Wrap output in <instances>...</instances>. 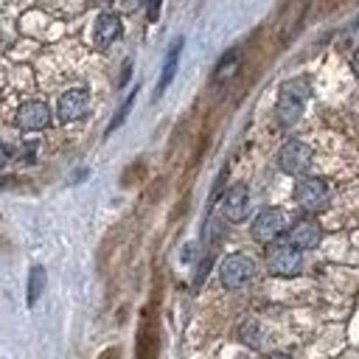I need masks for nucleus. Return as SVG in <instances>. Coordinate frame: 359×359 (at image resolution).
I'll use <instances>...</instances> for the list:
<instances>
[{
    "instance_id": "dca6fc26",
    "label": "nucleus",
    "mask_w": 359,
    "mask_h": 359,
    "mask_svg": "<svg viewBox=\"0 0 359 359\" xmlns=\"http://www.w3.org/2000/svg\"><path fill=\"white\" fill-rule=\"evenodd\" d=\"M143 177H146V160L137 157V160H132V163L123 168V174H121V185H123V188H132V185H137Z\"/></svg>"
},
{
    "instance_id": "2eb2a0df",
    "label": "nucleus",
    "mask_w": 359,
    "mask_h": 359,
    "mask_svg": "<svg viewBox=\"0 0 359 359\" xmlns=\"http://www.w3.org/2000/svg\"><path fill=\"white\" fill-rule=\"evenodd\" d=\"M45 283H48V272H45V266H31V272H28V306H34L36 300H39V294L45 292Z\"/></svg>"
},
{
    "instance_id": "9d476101",
    "label": "nucleus",
    "mask_w": 359,
    "mask_h": 359,
    "mask_svg": "<svg viewBox=\"0 0 359 359\" xmlns=\"http://www.w3.org/2000/svg\"><path fill=\"white\" fill-rule=\"evenodd\" d=\"M14 121H17V126H20L22 132H39V129H45V126L50 123V109H48V104H42V101H25V104L17 109Z\"/></svg>"
},
{
    "instance_id": "393cba45",
    "label": "nucleus",
    "mask_w": 359,
    "mask_h": 359,
    "mask_svg": "<svg viewBox=\"0 0 359 359\" xmlns=\"http://www.w3.org/2000/svg\"><path fill=\"white\" fill-rule=\"evenodd\" d=\"M0 244H3V238H0Z\"/></svg>"
},
{
    "instance_id": "4be33fe9",
    "label": "nucleus",
    "mask_w": 359,
    "mask_h": 359,
    "mask_svg": "<svg viewBox=\"0 0 359 359\" xmlns=\"http://www.w3.org/2000/svg\"><path fill=\"white\" fill-rule=\"evenodd\" d=\"M351 67H353V73H356V76H359V50H356V53H353V59H351Z\"/></svg>"
},
{
    "instance_id": "b1692460",
    "label": "nucleus",
    "mask_w": 359,
    "mask_h": 359,
    "mask_svg": "<svg viewBox=\"0 0 359 359\" xmlns=\"http://www.w3.org/2000/svg\"><path fill=\"white\" fill-rule=\"evenodd\" d=\"M6 157H8V154H6V149H3V143H0V165L6 163Z\"/></svg>"
},
{
    "instance_id": "f3484780",
    "label": "nucleus",
    "mask_w": 359,
    "mask_h": 359,
    "mask_svg": "<svg viewBox=\"0 0 359 359\" xmlns=\"http://www.w3.org/2000/svg\"><path fill=\"white\" fill-rule=\"evenodd\" d=\"M258 334H261V328H258V323L255 320H244L241 323V328H238V337H241V342H247V345H258L261 339H258Z\"/></svg>"
},
{
    "instance_id": "f8f14e48",
    "label": "nucleus",
    "mask_w": 359,
    "mask_h": 359,
    "mask_svg": "<svg viewBox=\"0 0 359 359\" xmlns=\"http://www.w3.org/2000/svg\"><path fill=\"white\" fill-rule=\"evenodd\" d=\"M320 238H323V230L311 219H300L289 227V244L294 250H314L320 244Z\"/></svg>"
},
{
    "instance_id": "423d86ee",
    "label": "nucleus",
    "mask_w": 359,
    "mask_h": 359,
    "mask_svg": "<svg viewBox=\"0 0 359 359\" xmlns=\"http://www.w3.org/2000/svg\"><path fill=\"white\" fill-rule=\"evenodd\" d=\"M252 272H255L252 258H247V255H241V252H233V255H227V258L222 261V266H219V280H222L224 289H241V286L252 278Z\"/></svg>"
},
{
    "instance_id": "6ab92c4d",
    "label": "nucleus",
    "mask_w": 359,
    "mask_h": 359,
    "mask_svg": "<svg viewBox=\"0 0 359 359\" xmlns=\"http://www.w3.org/2000/svg\"><path fill=\"white\" fill-rule=\"evenodd\" d=\"M208 269H210V255L199 261V266H196V275H194V289H199V286H202V280H205Z\"/></svg>"
},
{
    "instance_id": "f257e3e1",
    "label": "nucleus",
    "mask_w": 359,
    "mask_h": 359,
    "mask_svg": "<svg viewBox=\"0 0 359 359\" xmlns=\"http://www.w3.org/2000/svg\"><path fill=\"white\" fill-rule=\"evenodd\" d=\"M157 297L160 289L154 286L151 303L143 306L140 323H137V339H135V359H160V320H157Z\"/></svg>"
},
{
    "instance_id": "f03ea898",
    "label": "nucleus",
    "mask_w": 359,
    "mask_h": 359,
    "mask_svg": "<svg viewBox=\"0 0 359 359\" xmlns=\"http://www.w3.org/2000/svg\"><path fill=\"white\" fill-rule=\"evenodd\" d=\"M309 98V84L306 79H289L280 84L278 104H275V118L280 126H294L297 118L303 115V104Z\"/></svg>"
},
{
    "instance_id": "1a4fd4ad",
    "label": "nucleus",
    "mask_w": 359,
    "mask_h": 359,
    "mask_svg": "<svg viewBox=\"0 0 359 359\" xmlns=\"http://www.w3.org/2000/svg\"><path fill=\"white\" fill-rule=\"evenodd\" d=\"M241 53H244V48H230V50L222 53V59L216 62L213 76H210V87H213V90L230 87V81H233V79L238 76V70H241Z\"/></svg>"
},
{
    "instance_id": "4468645a",
    "label": "nucleus",
    "mask_w": 359,
    "mask_h": 359,
    "mask_svg": "<svg viewBox=\"0 0 359 359\" xmlns=\"http://www.w3.org/2000/svg\"><path fill=\"white\" fill-rule=\"evenodd\" d=\"M180 53H182V36H177V39L171 42L168 53H165L163 73H160V79H157V95H163L165 87L171 84V79H174V73H177V65H180Z\"/></svg>"
},
{
    "instance_id": "6e6552de",
    "label": "nucleus",
    "mask_w": 359,
    "mask_h": 359,
    "mask_svg": "<svg viewBox=\"0 0 359 359\" xmlns=\"http://www.w3.org/2000/svg\"><path fill=\"white\" fill-rule=\"evenodd\" d=\"M56 112H59V121H65V123L84 118V115L90 112V93H87L84 87H73V90L62 93Z\"/></svg>"
},
{
    "instance_id": "39448f33",
    "label": "nucleus",
    "mask_w": 359,
    "mask_h": 359,
    "mask_svg": "<svg viewBox=\"0 0 359 359\" xmlns=\"http://www.w3.org/2000/svg\"><path fill=\"white\" fill-rule=\"evenodd\" d=\"M266 269L278 278H292L303 269V258L300 250H294L292 244H275L266 252Z\"/></svg>"
},
{
    "instance_id": "5701e85b",
    "label": "nucleus",
    "mask_w": 359,
    "mask_h": 359,
    "mask_svg": "<svg viewBox=\"0 0 359 359\" xmlns=\"http://www.w3.org/2000/svg\"><path fill=\"white\" fill-rule=\"evenodd\" d=\"M266 359H292V356H289V353H269Z\"/></svg>"
},
{
    "instance_id": "20e7f679",
    "label": "nucleus",
    "mask_w": 359,
    "mask_h": 359,
    "mask_svg": "<svg viewBox=\"0 0 359 359\" xmlns=\"http://www.w3.org/2000/svg\"><path fill=\"white\" fill-rule=\"evenodd\" d=\"M328 199H331V191H328L325 180H320V177H306L294 185V202L309 213L323 210L328 205Z\"/></svg>"
},
{
    "instance_id": "0eeeda50",
    "label": "nucleus",
    "mask_w": 359,
    "mask_h": 359,
    "mask_svg": "<svg viewBox=\"0 0 359 359\" xmlns=\"http://www.w3.org/2000/svg\"><path fill=\"white\" fill-rule=\"evenodd\" d=\"M283 227H286L283 210H278V208H264V210L252 219L250 233H252V238H255L258 244H272V241L283 233Z\"/></svg>"
},
{
    "instance_id": "a211bd4d",
    "label": "nucleus",
    "mask_w": 359,
    "mask_h": 359,
    "mask_svg": "<svg viewBox=\"0 0 359 359\" xmlns=\"http://www.w3.org/2000/svg\"><path fill=\"white\" fill-rule=\"evenodd\" d=\"M132 101H135V93H132V95H129V98L121 104V109L115 112V118H112V121H109V126H107V135H112V132H115V129H118V126L126 121V115H129V109H132Z\"/></svg>"
},
{
    "instance_id": "9b49d317",
    "label": "nucleus",
    "mask_w": 359,
    "mask_h": 359,
    "mask_svg": "<svg viewBox=\"0 0 359 359\" xmlns=\"http://www.w3.org/2000/svg\"><path fill=\"white\" fill-rule=\"evenodd\" d=\"M247 205H250V191L244 182H236L227 188V194L222 199V213L227 222H241L247 216Z\"/></svg>"
},
{
    "instance_id": "7ed1b4c3",
    "label": "nucleus",
    "mask_w": 359,
    "mask_h": 359,
    "mask_svg": "<svg viewBox=\"0 0 359 359\" xmlns=\"http://www.w3.org/2000/svg\"><path fill=\"white\" fill-rule=\"evenodd\" d=\"M311 157H314V154H311V146H309V143H303V140H286V143L280 146V151H278V168H280L283 174L300 177V174L309 171Z\"/></svg>"
},
{
    "instance_id": "aec40b11",
    "label": "nucleus",
    "mask_w": 359,
    "mask_h": 359,
    "mask_svg": "<svg viewBox=\"0 0 359 359\" xmlns=\"http://www.w3.org/2000/svg\"><path fill=\"white\" fill-rule=\"evenodd\" d=\"M98 359H121V348H107Z\"/></svg>"
},
{
    "instance_id": "ddd939ff",
    "label": "nucleus",
    "mask_w": 359,
    "mask_h": 359,
    "mask_svg": "<svg viewBox=\"0 0 359 359\" xmlns=\"http://www.w3.org/2000/svg\"><path fill=\"white\" fill-rule=\"evenodd\" d=\"M93 36H95V45L109 48L121 36V20L115 14H98L95 28H93Z\"/></svg>"
},
{
    "instance_id": "412c9836",
    "label": "nucleus",
    "mask_w": 359,
    "mask_h": 359,
    "mask_svg": "<svg viewBox=\"0 0 359 359\" xmlns=\"http://www.w3.org/2000/svg\"><path fill=\"white\" fill-rule=\"evenodd\" d=\"M129 73H132V62H123V73H121V81H118V84H126Z\"/></svg>"
}]
</instances>
